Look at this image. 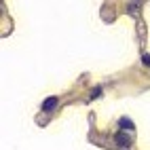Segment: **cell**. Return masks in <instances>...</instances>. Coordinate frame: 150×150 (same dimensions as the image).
<instances>
[{
  "instance_id": "6da1fadb",
  "label": "cell",
  "mask_w": 150,
  "mask_h": 150,
  "mask_svg": "<svg viewBox=\"0 0 150 150\" xmlns=\"http://www.w3.org/2000/svg\"><path fill=\"white\" fill-rule=\"evenodd\" d=\"M114 142L121 148H129V146H131V135H129V133H116Z\"/></svg>"
},
{
  "instance_id": "7a4b0ae2",
  "label": "cell",
  "mask_w": 150,
  "mask_h": 150,
  "mask_svg": "<svg viewBox=\"0 0 150 150\" xmlns=\"http://www.w3.org/2000/svg\"><path fill=\"white\" fill-rule=\"evenodd\" d=\"M55 106H57V97H49L47 102L42 104V110H45V112H49V110H53Z\"/></svg>"
},
{
  "instance_id": "3957f363",
  "label": "cell",
  "mask_w": 150,
  "mask_h": 150,
  "mask_svg": "<svg viewBox=\"0 0 150 150\" xmlns=\"http://www.w3.org/2000/svg\"><path fill=\"white\" fill-rule=\"evenodd\" d=\"M118 125H121V129H131V131L135 129V125L129 121V118H121V121H118Z\"/></svg>"
},
{
  "instance_id": "277c9868",
  "label": "cell",
  "mask_w": 150,
  "mask_h": 150,
  "mask_svg": "<svg viewBox=\"0 0 150 150\" xmlns=\"http://www.w3.org/2000/svg\"><path fill=\"white\" fill-rule=\"evenodd\" d=\"M99 95H102V89H99V87H95L93 91H91V99H95V97H99Z\"/></svg>"
},
{
  "instance_id": "5b68a950",
  "label": "cell",
  "mask_w": 150,
  "mask_h": 150,
  "mask_svg": "<svg viewBox=\"0 0 150 150\" xmlns=\"http://www.w3.org/2000/svg\"><path fill=\"white\" fill-rule=\"evenodd\" d=\"M142 62H144V66H148L150 68V55L146 53V55H142Z\"/></svg>"
}]
</instances>
